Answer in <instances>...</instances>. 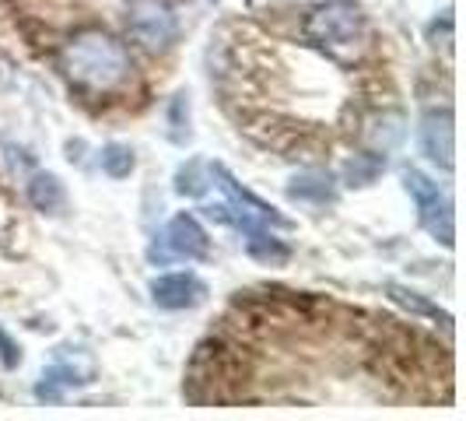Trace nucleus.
<instances>
[{
    "mask_svg": "<svg viewBox=\"0 0 466 421\" xmlns=\"http://www.w3.org/2000/svg\"><path fill=\"white\" fill-rule=\"evenodd\" d=\"M64 70L77 88L109 95L130 81L134 60H130V46L119 43L113 32L85 28L64 46Z\"/></svg>",
    "mask_w": 466,
    "mask_h": 421,
    "instance_id": "1",
    "label": "nucleus"
},
{
    "mask_svg": "<svg viewBox=\"0 0 466 421\" xmlns=\"http://www.w3.org/2000/svg\"><path fill=\"white\" fill-rule=\"evenodd\" d=\"M302 36L329 56H340L365 39V7L358 0H323L305 15Z\"/></svg>",
    "mask_w": 466,
    "mask_h": 421,
    "instance_id": "2",
    "label": "nucleus"
},
{
    "mask_svg": "<svg viewBox=\"0 0 466 421\" xmlns=\"http://www.w3.org/2000/svg\"><path fill=\"white\" fill-rule=\"evenodd\" d=\"M403 180V190L410 193L414 208H418V225L431 235L435 242H442L445 250L456 246V210H452V197L445 193L431 176H424L420 169L407 165L400 172Z\"/></svg>",
    "mask_w": 466,
    "mask_h": 421,
    "instance_id": "3",
    "label": "nucleus"
},
{
    "mask_svg": "<svg viewBox=\"0 0 466 421\" xmlns=\"http://www.w3.org/2000/svg\"><path fill=\"white\" fill-rule=\"evenodd\" d=\"M147 260L168 267V263H204L210 260V232L200 225L197 214H176L165 221V229L147 246Z\"/></svg>",
    "mask_w": 466,
    "mask_h": 421,
    "instance_id": "4",
    "label": "nucleus"
},
{
    "mask_svg": "<svg viewBox=\"0 0 466 421\" xmlns=\"http://www.w3.org/2000/svg\"><path fill=\"white\" fill-rule=\"evenodd\" d=\"M127 39L144 53H165L179 39L172 0H127Z\"/></svg>",
    "mask_w": 466,
    "mask_h": 421,
    "instance_id": "5",
    "label": "nucleus"
},
{
    "mask_svg": "<svg viewBox=\"0 0 466 421\" xmlns=\"http://www.w3.org/2000/svg\"><path fill=\"white\" fill-rule=\"evenodd\" d=\"M95 375H98V362L88 348H60L53 354L49 369L43 373L39 386H35V397L43 400H60L67 390H77V386H88Z\"/></svg>",
    "mask_w": 466,
    "mask_h": 421,
    "instance_id": "6",
    "label": "nucleus"
},
{
    "mask_svg": "<svg viewBox=\"0 0 466 421\" xmlns=\"http://www.w3.org/2000/svg\"><path fill=\"white\" fill-rule=\"evenodd\" d=\"M418 144L420 155L442 172L456 169V117L449 106H431L418 119Z\"/></svg>",
    "mask_w": 466,
    "mask_h": 421,
    "instance_id": "7",
    "label": "nucleus"
},
{
    "mask_svg": "<svg viewBox=\"0 0 466 421\" xmlns=\"http://www.w3.org/2000/svg\"><path fill=\"white\" fill-rule=\"evenodd\" d=\"M151 303L168 313H183L208 303V281L197 271H165L151 281Z\"/></svg>",
    "mask_w": 466,
    "mask_h": 421,
    "instance_id": "8",
    "label": "nucleus"
},
{
    "mask_svg": "<svg viewBox=\"0 0 466 421\" xmlns=\"http://www.w3.org/2000/svg\"><path fill=\"white\" fill-rule=\"evenodd\" d=\"M238 235L246 239V253L259 263H267V267H284L291 260V246L270 225H246Z\"/></svg>",
    "mask_w": 466,
    "mask_h": 421,
    "instance_id": "9",
    "label": "nucleus"
},
{
    "mask_svg": "<svg viewBox=\"0 0 466 421\" xmlns=\"http://www.w3.org/2000/svg\"><path fill=\"white\" fill-rule=\"evenodd\" d=\"M25 193H28V204L35 210H43V214H56V210L67 204V190H64V183L53 176V172H32V180H28V187H25Z\"/></svg>",
    "mask_w": 466,
    "mask_h": 421,
    "instance_id": "10",
    "label": "nucleus"
},
{
    "mask_svg": "<svg viewBox=\"0 0 466 421\" xmlns=\"http://www.w3.org/2000/svg\"><path fill=\"white\" fill-rule=\"evenodd\" d=\"M210 187H214L210 162H204V159H189L187 165H179V172H176V190H179L183 197H208Z\"/></svg>",
    "mask_w": 466,
    "mask_h": 421,
    "instance_id": "11",
    "label": "nucleus"
},
{
    "mask_svg": "<svg viewBox=\"0 0 466 421\" xmlns=\"http://www.w3.org/2000/svg\"><path fill=\"white\" fill-rule=\"evenodd\" d=\"M98 165H102V172H106L109 180H127V176L137 169V155H134L130 144L109 140V144H102V151H98Z\"/></svg>",
    "mask_w": 466,
    "mask_h": 421,
    "instance_id": "12",
    "label": "nucleus"
},
{
    "mask_svg": "<svg viewBox=\"0 0 466 421\" xmlns=\"http://www.w3.org/2000/svg\"><path fill=\"white\" fill-rule=\"evenodd\" d=\"M333 180H329L327 172H305L295 180V187H291V197L295 200H333V187H329Z\"/></svg>",
    "mask_w": 466,
    "mask_h": 421,
    "instance_id": "13",
    "label": "nucleus"
},
{
    "mask_svg": "<svg viewBox=\"0 0 466 421\" xmlns=\"http://www.w3.org/2000/svg\"><path fill=\"white\" fill-rule=\"evenodd\" d=\"M386 169V159L382 155H372V151H365V155H354L348 162V180L350 187H369L375 176Z\"/></svg>",
    "mask_w": 466,
    "mask_h": 421,
    "instance_id": "14",
    "label": "nucleus"
},
{
    "mask_svg": "<svg viewBox=\"0 0 466 421\" xmlns=\"http://www.w3.org/2000/svg\"><path fill=\"white\" fill-rule=\"evenodd\" d=\"M168 138L176 140V144H187L189 140V95L179 92L172 98V106H168Z\"/></svg>",
    "mask_w": 466,
    "mask_h": 421,
    "instance_id": "15",
    "label": "nucleus"
},
{
    "mask_svg": "<svg viewBox=\"0 0 466 421\" xmlns=\"http://www.w3.org/2000/svg\"><path fill=\"white\" fill-rule=\"evenodd\" d=\"M390 292H393V299L397 303H403L407 309H414V313H428V316H435V320H442L445 327H449V316H445L439 305H431L424 295H418V292H410V288H400V284H390Z\"/></svg>",
    "mask_w": 466,
    "mask_h": 421,
    "instance_id": "16",
    "label": "nucleus"
},
{
    "mask_svg": "<svg viewBox=\"0 0 466 421\" xmlns=\"http://www.w3.org/2000/svg\"><path fill=\"white\" fill-rule=\"evenodd\" d=\"M0 362H4V369H15V365L22 362V351H18L15 337H11L4 327H0Z\"/></svg>",
    "mask_w": 466,
    "mask_h": 421,
    "instance_id": "17",
    "label": "nucleus"
}]
</instances>
